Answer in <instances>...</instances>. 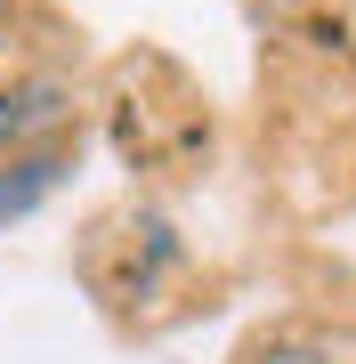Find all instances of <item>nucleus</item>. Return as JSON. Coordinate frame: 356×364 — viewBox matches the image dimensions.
Instances as JSON below:
<instances>
[{"label":"nucleus","mask_w":356,"mask_h":364,"mask_svg":"<svg viewBox=\"0 0 356 364\" xmlns=\"http://www.w3.org/2000/svg\"><path fill=\"white\" fill-rule=\"evenodd\" d=\"M73 170V146H16L9 170H0V227L25 219L41 195H57V178Z\"/></svg>","instance_id":"1"},{"label":"nucleus","mask_w":356,"mask_h":364,"mask_svg":"<svg viewBox=\"0 0 356 364\" xmlns=\"http://www.w3.org/2000/svg\"><path fill=\"white\" fill-rule=\"evenodd\" d=\"M65 114V90L57 81H16V90H0V154H16L33 130H49V122Z\"/></svg>","instance_id":"2"},{"label":"nucleus","mask_w":356,"mask_h":364,"mask_svg":"<svg viewBox=\"0 0 356 364\" xmlns=\"http://www.w3.org/2000/svg\"><path fill=\"white\" fill-rule=\"evenodd\" d=\"M243 364H324L316 348H300V340H276V348H251Z\"/></svg>","instance_id":"3"},{"label":"nucleus","mask_w":356,"mask_h":364,"mask_svg":"<svg viewBox=\"0 0 356 364\" xmlns=\"http://www.w3.org/2000/svg\"><path fill=\"white\" fill-rule=\"evenodd\" d=\"M0 9H9V0H0Z\"/></svg>","instance_id":"4"}]
</instances>
